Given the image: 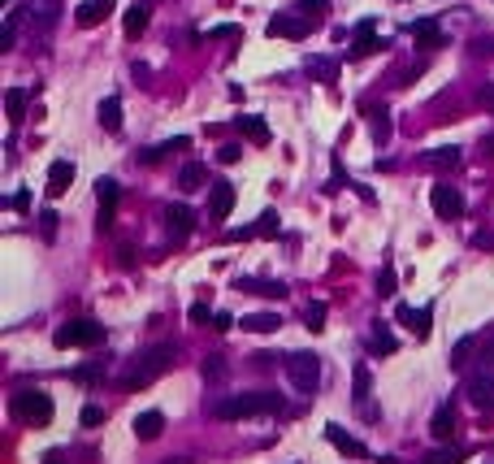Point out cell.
Wrapping results in <instances>:
<instances>
[{
  "mask_svg": "<svg viewBox=\"0 0 494 464\" xmlns=\"http://www.w3.org/2000/svg\"><path fill=\"white\" fill-rule=\"evenodd\" d=\"M235 200H239L235 182H226V178L208 182V209H212V222H226V217L235 213Z\"/></svg>",
  "mask_w": 494,
  "mask_h": 464,
  "instance_id": "obj_7",
  "label": "cell"
},
{
  "mask_svg": "<svg viewBox=\"0 0 494 464\" xmlns=\"http://www.w3.org/2000/svg\"><path fill=\"white\" fill-rule=\"evenodd\" d=\"M113 9H118V0H83V5L74 9V22H78L83 31H91V26H100Z\"/></svg>",
  "mask_w": 494,
  "mask_h": 464,
  "instance_id": "obj_12",
  "label": "cell"
},
{
  "mask_svg": "<svg viewBox=\"0 0 494 464\" xmlns=\"http://www.w3.org/2000/svg\"><path fill=\"white\" fill-rule=\"evenodd\" d=\"M226 239H230V243H239V239H256V226H243V230H226Z\"/></svg>",
  "mask_w": 494,
  "mask_h": 464,
  "instance_id": "obj_50",
  "label": "cell"
},
{
  "mask_svg": "<svg viewBox=\"0 0 494 464\" xmlns=\"http://www.w3.org/2000/svg\"><path fill=\"white\" fill-rule=\"evenodd\" d=\"M100 373H104V365H100V360H91V365L74 369V382H91V378H100Z\"/></svg>",
  "mask_w": 494,
  "mask_h": 464,
  "instance_id": "obj_44",
  "label": "cell"
},
{
  "mask_svg": "<svg viewBox=\"0 0 494 464\" xmlns=\"http://www.w3.org/2000/svg\"><path fill=\"white\" fill-rule=\"evenodd\" d=\"M26 100H31V91H22V87H9V91H5V113H9L14 126L26 122Z\"/></svg>",
  "mask_w": 494,
  "mask_h": 464,
  "instance_id": "obj_26",
  "label": "cell"
},
{
  "mask_svg": "<svg viewBox=\"0 0 494 464\" xmlns=\"http://www.w3.org/2000/svg\"><path fill=\"white\" fill-rule=\"evenodd\" d=\"M287 378H291L295 391L312 395V391L321 386V356H312V351H291V356H287Z\"/></svg>",
  "mask_w": 494,
  "mask_h": 464,
  "instance_id": "obj_5",
  "label": "cell"
},
{
  "mask_svg": "<svg viewBox=\"0 0 494 464\" xmlns=\"http://www.w3.org/2000/svg\"><path fill=\"white\" fill-rule=\"evenodd\" d=\"M174 360H178V347H174V343H156V347L139 351V356L130 360V369L122 373V386H126V391L152 386L156 378H165V373L174 369Z\"/></svg>",
  "mask_w": 494,
  "mask_h": 464,
  "instance_id": "obj_2",
  "label": "cell"
},
{
  "mask_svg": "<svg viewBox=\"0 0 494 464\" xmlns=\"http://www.w3.org/2000/svg\"><path fill=\"white\" fill-rule=\"evenodd\" d=\"M464 395H468V403H473V408H485V412H490V408H494V378L477 369V373L464 382Z\"/></svg>",
  "mask_w": 494,
  "mask_h": 464,
  "instance_id": "obj_11",
  "label": "cell"
},
{
  "mask_svg": "<svg viewBox=\"0 0 494 464\" xmlns=\"http://www.w3.org/2000/svg\"><path fill=\"white\" fill-rule=\"evenodd\" d=\"M460 161H464V152L451 143V148H429L425 157H421V170H429V174H451V170H460Z\"/></svg>",
  "mask_w": 494,
  "mask_h": 464,
  "instance_id": "obj_9",
  "label": "cell"
},
{
  "mask_svg": "<svg viewBox=\"0 0 494 464\" xmlns=\"http://www.w3.org/2000/svg\"><path fill=\"white\" fill-rule=\"evenodd\" d=\"M477 360H481V373H490V378H494V334L477 347Z\"/></svg>",
  "mask_w": 494,
  "mask_h": 464,
  "instance_id": "obj_40",
  "label": "cell"
},
{
  "mask_svg": "<svg viewBox=\"0 0 494 464\" xmlns=\"http://www.w3.org/2000/svg\"><path fill=\"white\" fill-rule=\"evenodd\" d=\"M235 287L247 295H260V299H287V291H291L282 278H239Z\"/></svg>",
  "mask_w": 494,
  "mask_h": 464,
  "instance_id": "obj_13",
  "label": "cell"
},
{
  "mask_svg": "<svg viewBox=\"0 0 494 464\" xmlns=\"http://www.w3.org/2000/svg\"><path fill=\"white\" fill-rule=\"evenodd\" d=\"M96 122H100L104 130H122V100H118V96H104L100 109H96Z\"/></svg>",
  "mask_w": 494,
  "mask_h": 464,
  "instance_id": "obj_23",
  "label": "cell"
},
{
  "mask_svg": "<svg viewBox=\"0 0 494 464\" xmlns=\"http://www.w3.org/2000/svg\"><path fill=\"white\" fill-rule=\"evenodd\" d=\"M308 70H312L321 83H334V78H339V61H334V57H308Z\"/></svg>",
  "mask_w": 494,
  "mask_h": 464,
  "instance_id": "obj_31",
  "label": "cell"
},
{
  "mask_svg": "<svg viewBox=\"0 0 494 464\" xmlns=\"http://www.w3.org/2000/svg\"><path fill=\"white\" fill-rule=\"evenodd\" d=\"M399 291V274H395V265H381V274H377V295H395Z\"/></svg>",
  "mask_w": 494,
  "mask_h": 464,
  "instance_id": "obj_35",
  "label": "cell"
},
{
  "mask_svg": "<svg viewBox=\"0 0 494 464\" xmlns=\"http://www.w3.org/2000/svg\"><path fill=\"white\" fill-rule=\"evenodd\" d=\"M273 39H304L308 31H312V22L308 18H299L295 9H287V14H278V18H269V26H264Z\"/></svg>",
  "mask_w": 494,
  "mask_h": 464,
  "instance_id": "obj_8",
  "label": "cell"
},
{
  "mask_svg": "<svg viewBox=\"0 0 494 464\" xmlns=\"http://www.w3.org/2000/svg\"><path fill=\"white\" fill-rule=\"evenodd\" d=\"M395 321H403V326H408V330H412V334L425 343V339H429V330H433V326H429V321H433V308H412V304H399V308H395Z\"/></svg>",
  "mask_w": 494,
  "mask_h": 464,
  "instance_id": "obj_10",
  "label": "cell"
},
{
  "mask_svg": "<svg viewBox=\"0 0 494 464\" xmlns=\"http://www.w3.org/2000/svg\"><path fill=\"white\" fill-rule=\"evenodd\" d=\"M178 187H182L187 195H191V191H204V187H208V170H204L200 161H187V165L178 170Z\"/></svg>",
  "mask_w": 494,
  "mask_h": 464,
  "instance_id": "obj_25",
  "label": "cell"
},
{
  "mask_svg": "<svg viewBox=\"0 0 494 464\" xmlns=\"http://www.w3.org/2000/svg\"><path fill=\"white\" fill-rule=\"evenodd\" d=\"M130 430H135V438H139V443H152V438H160V430H165V412H156V408H152V412H139Z\"/></svg>",
  "mask_w": 494,
  "mask_h": 464,
  "instance_id": "obj_20",
  "label": "cell"
},
{
  "mask_svg": "<svg viewBox=\"0 0 494 464\" xmlns=\"http://www.w3.org/2000/svg\"><path fill=\"white\" fill-rule=\"evenodd\" d=\"M351 391H356V403H369V395H373V373H369V365H356V369H351Z\"/></svg>",
  "mask_w": 494,
  "mask_h": 464,
  "instance_id": "obj_29",
  "label": "cell"
},
{
  "mask_svg": "<svg viewBox=\"0 0 494 464\" xmlns=\"http://www.w3.org/2000/svg\"><path fill=\"white\" fill-rule=\"evenodd\" d=\"M325 9H329V0H299V5H295V14H299V18H308V22H317Z\"/></svg>",
  "mask_w": 494,
  "mask_h": 464,
  "instance_id": "obj_37",
  "label": "cell"
},
{
  "mask_svg": "<svg viewBox=\"0 0 494 464\" xmlns=\"http://www.w3.org/2000/svg\"><path fill=\"white\" fill-rule=\"evenodd\" d=\"M18 18H22V14H9V18H5V31H0V53H9V48H14V39H18Z\"/></svg>",
  "mask_w": 494,
  "mask_h": 464,
  "instance_id": "obj_39",
  "label": "cell"
},
{
  "mask_svg": "<svg viewBox=\"0 0 494 464\" xmlns=\"http://www.w3.org/2000/svg\"><path fill=\"white\" fill-rule=\"evenodd\" d=\"M239 157H243V148H239V143H226L222 152H217V161H222V165H235Z\"/></svg>",
  "mask_w": 494,
  "mask_h": 464,
  "instance_id": "obj_45",
  "label": "cell"
},
{
  "mask_svg": "<svg viewBox=\"0 0 494 464\" xmlns=\"http://www.w3.org/2000/svg\"><path fill=\"white\" fill-rule=\"evenodd\" d=\"M70 182H74V161H52L48 165V195H66L70 191Z\"/></svg>",
  "mask_w": 494,
  "mask_h": 464,
  "instance_id": "obj_19",
  "label": "cell"
},
{
  "mask_svg": "<svg viewBox=\"0 0 494 464\" xmlns=\"http://www.w3.org/2000/svg\"><path fill=\"white\" fill-rule=\"evenodd\" d=\"M256 234H260V239H278V234H282V217L273 213V209H264V213L256 217Z\"/></svg>",
  "mask_w": 494,
  "mask_h": 464,
  "instance_id": "obj_32",
  "label": "cell"
},
{
  "mask_svg": "<svg viewBox=\"0 0 494 464\" xmlns=\"http://www.w3.org/2000/svg\"><path fill=\"white\" fill-rule=\"evenodd\" d=\"M235 126H239V135H243L247 143H256V148H264V143L273 139L269 122H264V118H256V113H243V118H235Z\"/></svg>",
  "mask_w": 494,
  "mask_h": 464,
  "instance_id": "obj_17",
  "label": "cell"
},
{
  "mask_svg": "<svg viewBox=\"0 0 494 464\" xmlns=\"http://www.w3.org/2000/svg\"><path fill=\"white\" fill-rule=\"evenodd\" d=\"M325 438H329V443H334V447H339L343 455H351V460H360V455H369V447H364V443H360L356 434H347V430H343L339 421H329V426H325Z\"/></svg>",
  "mask_w": 494,
  "mask_h": 464,
  "instance_id": "obj_16",
  "label": "cell"
},
{
  "mask_svg": "<svg viewBox=\"0 0 494 464\" xmlns=\"http://www.w3.org/2000/svg\"><path fill=\"white\" fill-rule=\"evenodd\" d=\"M212 317H217V313H212L208 304H191V321H195V326H204V321H212Z\"/></svg>",
  "mask_w": 494,
  "mask_h": 464,
  "instance_id": "obj_47",
  "label": "cell"
},
{
  "mask_svg": "<svg viewBox=\"0 0 494 464\" xmlns=\"http://www.w3.org/2000/svg\"><path fill=\"white\" fill-rule=\"evenodd\" d=\"M325 313H329V308L321 304V299H312L308 308H304V321H308V330L317 334V330H325Z\"/></svg>",
  "mask_w": 494,
  "mask_h": 464,
  "instance_id": "obj_34",
  "label": "cell"
},
{
  "mask_svg": "<svg viewBox=\"0 0 494 464\" xmlns=\"http://www.w3.org/2000/svg\"><path fill=\"white\" fill-rule=\"evenodd\" d=\"M235 326H239V321H235L230 313H217V317H212V330H217V334H226V330H235Z\"/></svg>",
  "mask_w": 494,
  "mask_h": 464,
  "instance_id": "obj_48",
  "label": "cell"
},
{
  "mask_svg": "<svg viewBox=\"0 0 494 464\" xmlns=\"http://www.w3.org/2000/svg\"><path fill=\"white\" fill-rule=\"evenodd\" d=\"M200 373H204V382H208V378H226V360H222V356H208L204 365H200Z\"/></svg>",
  "mask_w": 494,
  "mask_h": 464,
  "instance_id": "obj_41",
  "label": "cell"
},
{
  "mask_svg": "<svg viewBox=\"0 0 494 464\" xmlns=\"http://www.w3.org/2000/svg\"><path fill=\"white\" fill-rule=\"evenodd\" d=\"M208 39H243V26L239 22H217V26H208Z\"/></svg>",
  "mask_w": 494,
  "mask_h": 464,
  "instance_id": "obj_38",
  "label": "cell"
},
{
  "mask_svg": "<svg viewBox=\"0 0 494 464\" xmlns=\"http://www.w3.org/2000/svg\"><path fill=\"white\" fill-rule=\"evenodd\" d=\"M369 347L377 351V356H395V347H399V339L386 330V321H373V339H369Z\"/></svg>",
  "mask_w": 494,
  "mask_h": 464,
  "instance_id": "obj_28",
  "label": "cell"
},
{
  "mask_svg": "<svg viewBox=\"0 0 494 464\" xmlns=\"http://www.w3.org/2000/svg\"><path fill=\"white\" fill-rule=\"evenodd\" d=\"M364 113L373 118V143H377V148H386L391 135H395V126H391V109H386V105H369Z\"/></svg>",
  "mask_w": 494,
  "mask_h": 464,
  "instance_id": "obj_21",
  "label": "cell"
},
{
  "mask_svg": "<svg viewBox=\"0 0 494 464\" xmlns=\"http://www.w3.org/2000/svg\"><path fill=\"white\" fill-rule=\"evenodd\" d=\"M52 343L57 347H96V343H104V326L96 317H74L52 330Z\"/></svg>",
  "mask_w": 494,
  "mask_h": 464,
  "instance_id": "obj_4",
  "label": "cell"
},
{
  "mask_svg": "<svg viewBox=\"0 0 494 464\" xmlns=\"http://www.w3.org/2000/svg\"><path fill=\"white\" fill-rule=\"evenodd\" d=\"M78 421H83L87 430H96V426H104V408H100V403H87V408H83V417H78Z\"/></svg>",
  "mask_w": 494,
  "mask_h": 464,
  "instance_id": "obj_42",
  "label": "cell"
},
{
  "mask_svg": "<svg viewBox=\"0 0 494 464\" xmlns=\"http://www.w3.org/2000/svg\"><path fill=\"white\" fill-rule=\"evenodd\" d=\"M429 434H433V438H443V443H447V438L456 434V412H451V403H438V408H433Z\"/></svg>",
  "mask_w": 494,
  "mask_h": 464,
  "instance_id": "obj_24",
  "label": "cell"
},
{
  "mask_svg": "<svg viewBox=\"0 0 494 464\" xmlns=\"http://www.w3.org/2000/svg\"><path fill=\"white\" fill-rule=\"evenodd\" d=\"M287 412V399L278 391H252V395H226L212 403L217 421H243V417H278Z\"/></svg>",
  "mask_w": 494,
  "mask_h": 464,
  "instance_id": "obj_1",
  "label": "cell"
},
{
  "mask_svg": "<svg viewBox=\"0 0 494 464\" xmlns=\"http://www.w3.org/2000/svg\"><path fill=\"white\" fill-rule=\"evenodd\" d=\"M377 48H386V43H381L373 31H369V35H356V43H351V57H373Z\"/></svg>",
  "mask_w": 494,
  "mask_h": 464,
  "instance_id": "obj_33",
  "label": "cell"
},
{
  "mask_svg": "<svg viewBox=\"0 0 494 464\" xmlns=\"http://www.w3.org/2000/svg\"><path fill=\"white\" fill-rule=\"evenodd\" d=\"M425 464H464V451L460 447H443V451H429Z\"/></svg>",
  "mask_w": 494,
  "mask_h": 464,
  "instance_id": "obj_36",
  "label": "cell"
},
{
  "mask_svg": "<svg viewBox=\"0 0 494 464\" xmlns=\"http://www.w3.org/2000/svg\"><path fill=\"white\" fill-rule=\"evenodd\" d=\"M165 226H170L174 243H182V239L195 230V213L187 209V204H170V209H165Z\"/></svg>",
  "mask_w": 494,
  "mask_h": 464,
  "instance_id": "obj_15",
  "label": "cell"
},
{
  "mask_svg": "<svg viewBox=\"0 0 494 464\" xmlns=\"http://www.w3.org/2000/svg\"><path fill=\"white\" fill-rule=\"evenodd\" d=\"M408 35L416 39V48H425V53H433V48H447V35L438 31V22H433V18L412 22V26H408Z\"/></svg>",
  "mask_w": 494,
  "mask_h": 464,
  "instance_id": "obj_14",
  "label": "cell"
},
{
  "mask_svg": "<svg viewBox=\"0 0 494 464\" xmlns=\"http://www.w3.org/2000/svg\"><path fill=\"white\" fill-rule=\"evenodd\" d=\"M57 222H61V217L52 213V209H43V213H39V230H43V239H52V234H57Z\"/></svg>",
  "mask_w": 494,
  "mask_h": 464,
  "instance_id": "obj_43",
  "label": "cell"
},
{
  "mask_svg": "<svg viewBox=\"0 0 494 464\" xmlns=\"http://www.w3.org/2000/svg\"><path fill=\"white\" fill-rule=\"evenodd\" d=\"M9 408H14V417L22 421V426H31V430H39V426H48L52 421V395L48 391H18L14 399H9Z\"/></svg>",
  "mask_w": 494,
  "mask_h": 464,
  "instance_id": "obj_3",
  "label": "cell"
},
{
  "mask_svg": "<svg viewBox=\"0 0 494 464\" xmlns=\"http://www.w3.org/2000/svg\"><path fill=\"white\" fill-rule=\"evenodd\" d=\"M118 195H122L118 178H96V200H100V209H118Z\"/></svg>",
  "mask_w": 494,
  "mask_h": 464,
  "instance_id": "obj_30",
  "label": "cell"
},
{
  "mask_svg": "<svg viewBox=\"0 0 494 464\" xmlns=\"http://www.w3.org/2000/svg\"><path fill=\"white\" fill-rule=\"evenodd\" d=\"M43 464H61V455H48V460H43Z\"/></svg>",
  "mask_w": 494,
  "mask_h": 464,
  "instance_id": "obj_53",
  "label": "cell"
},
{
  "mask_svg": "<svg viewBox=\"0 0 494 464\" xmlns=\"http://www.w3.org/2000/svg\"><path fill=\"white\" fill-rule=\"evenodd\" d=\"M481 152H485V157H494V130H490V135H481Z\"/></svg>",
  "mask_w": 494,
  "mask_h": 464,
  "instance_id": "obj_52",
  "label": "cell"
},
{
  "mask_svg": "<svg viewBox=\"0 0 494 464\" xmlns=\"http://www.w3.org/2000/svg\"><path fill=\"white\" fill-rule=\"evenodd\" d=\"M247 334H278V326H282V317L278 313H243V321H239Z\"/></svg>",
  "mask_w": 494,
  "mask_h": 464,
  "instance_id": "obj_22",
  "label": "cell"
},
{
  "mask_svg": "<svg viewBox=\"0 0 494 464\" xmlns=\"http://www.w3.org/2000/svg\"><path fill=\"white\" fill-rule=\"evenodd\" d=\"M148 5H152V0H148Z\"/></svg>",
  "mask_w": 494,
  "mask_h": 464,
  "instance_id": "obj_54",
  "label": "cell"
},
{
  "mask_svg": "<svg viewBox=\"0 0 494 464\" xmlns=\"http://www.w3.org/2000/svg\"><path fill=\"white\" fill-rule=\"evenodd\" d=\"M473 247H481V252H494V230H481V234L473 239Z\"/></svg>",
  "mask_w": 494,
  "mask_h": 464,
  "instance_id": "obj_49",
  "label": "cell"
},
{
  "mask_svg": "<svg viewBox=\"0 0 494 464\" xmlns=\"http://www.w3.org/2000/svg\"><path fill=\"white\" fill-rule=\"evenodd\" d=\"M429 204H433V213L443 217V222H451V217L464 213V191L451 187V182H438V187L429 191Z\"/></svg>",
  "mask_w": 494,
  "mask_h": 464,
  "instance_id": "obj_6",
  "label": "cell"
},
{
  "mask_svg": "<svg viewBox=\"0 0 494 464\" xmlns=\"http://www.w3.org/2000/svg\"><path fill=\"white\" fill-rule=\"evenodd\" d=\"M5 204H9V209H18V213H26V209H31V191H14Z\"/></svg>",
  "mask_w": 494,
  "mask_h": 464,
  "instance_id": "obj_46",
  "label": "cell"
},
{
  "mask_svg": "<svg viewBox=\"0 0 494 464\" xmlns=\"http://www.w3.org/2000/svg\"><path fill=\"white\" fill-rule=\"evenodd\" d=\"M148 22H152V5H148V0H135V5L122 14V31H126L130 39H139V35L148 31Z\"/></svg>",
  "mask_w": 494,
  "mask_h": 464,
  "instance_id": "obj_18",
  "label": "cell"
},
{
  "mask_svg": "<svg viewBox=\"0 0 494 464\" xmlns=\"http://www.w3.org/2000/svg\"><path fill=\"white\" fill-rule=\"evenodd\" d=\"M481 105L494 113V83H485V87H481Z\"/></svg>",
  "mask_w": 494,
  "mask_h": 464,
  "instance_id": "obj_51",
  "label": "cell"
},
{
  "mask_svg": "<svg viewBox=\"0 0 494 464\" xmlns=\"http://www.w3.org/2000/svg\"><path fill=\"white\" fill-rule=\"evenodd\" d=\"M477 347H481V339H477V334H464V339L447 351V365H451V369H464L468 360H473V351H477Z\"/></svg>",
  "mask_w": 494,
  "mask_h": 464,
  "instance_id": "obj_27",
  "label": "cell"
}]
</instances>
